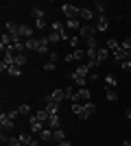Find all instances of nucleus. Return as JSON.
I'll use <instances>...</instances> for the list:
<instances>
[{
	"label": "nucleus",
	"instance_id": "nucleus-1",
	"mask_svg": "<svg viewBox=\"0 0 131 146\" xmlns=\"http://www.w3.org/2000/svg\"><path fill=\"white\" fill-rule=\"evenodd\" d=\"M96 33H98V29H96L94 24H83L81 31H79L81 39H85V42H90V39H96Z\"/></svg>",
	"mask_w": 131,
	"mask_h": 146
},
{
	"label": "nucleus",
	"instance_id": "nucleus-2",
	"mask_svg": "<svg viewBox=\"0 0 131 146\" xmlns=\"http://www.w3.org/2000/svg\"><path fill=\"white\" fill-rule=\"evenodd\" d=\"M61 11H63V15L68 20H79V15H81V7H74V5H61Z\"/></svg>",
	"mask_w": 131,
	"mask_h": 146
},
{
	"label": "nucleus",
	"instance_id": "nucleus-3",
	"mask_svg": "<svg viewBox=\"0 0 131 146\" xmlns=\"http://www.w3.org/2000/svg\"><path fill=\"white\" fill-rule=\"evenodd\" d=\"M29 124H31V131H29V133H33V135H37V133H42L44 129H48V127H46V124H44L42 120H37V116H31Z\"/></svg>",
	"mask_w": 131,
	"mask_h": 146
},
{
	"label": "nucleus",
	"instance_id": "nucleus-4",
	"mask_svg": "<svg viewBox=\"0 0 131 146\" xmlns=\"http://www.w3.org/2000/svg\"><path fill=\"white\" fill-rule=\"evenodd\" d=\"M0 124H2V131H7V133H9V131H11V129H15V120H13L11 116H9V113H2V116H0Z\"/></svg>",
	"mask_w": 131,
	"mask_h": 146
},
{
	"label": "nucleus",
	"instance_id": "nucleus-5",
	"mask_svg": "<svg viewBox=\"0 0 131 146\" xmlns=\"http://www.w3.org/2000/svg\"><path fill=\"white\" fill-rule=\"evenodd\" d=\"M44 109L48 111L50 116H57V111H59V103H55V100H50V96L44 98Z\"/></svg>",
	"mask_w": 131,
	"mask_h": 146
},
{
	"label": "nucleus",
	"instance_id": "nucleus-6",
	"mask_svg": "<svg viewBox=\"0 0 131 146\" xmlns=\"http://www.w3.org/2000/svg\"><path fill=\"white\" fill-rule=\"evenodd\" d=\"M94 109H96V107H94V103H85V105L81 107V111H79V118H81V120H87V118L94 113Z\"/></svg>",
	"mask_w": 131,
	"mask_h": 146
},
{
	"label": "nucleus",
	"instance_id": "nucleus-7",
	"mask_svg": "<svg viewBox=\"0 0 131 146\" xmlns=\"http://www.w3.org/2000/svg\"><path fill=\"white\" fill-rule=\"evenodd\" d=\"M33 31H35V26L20 24V37H24V42H26V39H31V37H33Z\"/></svg>",
	"mask_w": 131,
	"mask_h": 146
},
{
	"label": "nucleus",
	"instance_id": "nucleus-8",
	"mask_svg": "<svg viewBox=\"0 0 131 146\" xmlns=\"http://www.w3.org/2000/svg\"><path fill=\"white\" fill-rule=\"evenodd\" d=\"M114 61H116V63H118V66H122V63H125V61H129V59H127V50L122 48V46H120V48L116 50V52H114Z\"/></svg>",
	"mask_w": 131,
	"mask_h": 146
},
{
	"label": "nucleus",
	"instance_id": "nucleus-9",
	"mask_svg": "<svg viewBox=\"0 0 131 146\" xmlns=\"http://www.w3.org/2000/svg\"><path fill=\"white\" fill-rule=\"evenodd\" d=\"M37 52L39 55H46V52L50 55V42L46 37H44V39H37Z\"/></svg>",
	"mask_w": 131,
	"mask_h": 146
},
{
	"label": "nucleus",
	"instance_id": "nucleus-10",
	"mask_svg": "<svg viewBox=\"0 0 131 146\" xmlns=\"http://www.w3.org/2000/svg\"><path fill=\"white\" fill-rule=\"evenodd\" d=\"M94 15H96V13H94L92 9H85V7H81V15H79V20H81V22H92Z\"/></svg>",
	"mask_w": 131,
	"mask_h": 146
},
{
	"label": "nucleus",
	"instance_id": "nucleus-11",
	"mask_svg": "<svg viewBox=\"0 0 131 146\" xmlns=\"http://www.w3.org/2000/svg\"><path fill=\"white\" fill-rule=\"evenodd\" d=\"M63 94H66V100H70V103H79V92H74V87H66Z\"/></svg>",
	"mask_w": 131,
	"mask_h": 146
},
{
	"label": "nucleus",
	"instance_id": "nucleus-12",
	"mask_svg": "<svg viewBox=\"0 0 131 146\" xmlns=\"http://www.w3.org/2000/svg\"><path fill=\"white\" fill-rule=\"evenodd\" d=\"M79 103H92V94H90V90H87V87H81V90H79Z\"/></svg>",
	"mask_w": 131,
	"mask_h": 146
},
{
	"label": "nucleus",
	"instance_id": "nucleus-13",
	"mask_svg": "<svg viewBox=\"0 0 131 146\" xmlns=\"http://www.w3.org/2000/svg\"><path fill=\"white\" fill-rule=\"evenodd\" d=\"M48 96H50V100H55V103H59V105L66 100V94H63V90H55L53 94H48Z\"/></svg>",
	"mask_w": 131,
	"mask_h": 146
},
{
	"label": "nucleus",
	"instance_id": "nucleus-14",
	"mask_svg": "<svg viewBox=\"0 0 131 146\" xmlns=\"http://www.w3.org/2000/svg\"><path fill=\"white\" fill-rule=\"evenodd\" d=\"M26 61H29V57H26L24 52H18V55H15V59H13V66L24 68V66H26Z\"/></svg>",
	"mask_w": 131,
	"mask_h": 146
},
{
	"label": "nucleus",
	"instance_id": "nucleus-15",
	"mask_svg": "<svg viewBox=\"0 0 131 146\" xmlns=\"http://www.w3.org/2000/svg\"><path fill=\"white\" fill-rule=\"evenodd\" d=\"M46 124H48V129H53V131H57V129H61V120H59V116H50Z\"/></svg>",
	"mask_w": 131,
	"mask_h": 146
},
{
	"label": "nucleus",
	"instance_id": "nucleus-16",
	"mask_svg": "<svg viewBox=\"0 0 131 146\" xmlns=\"http://www.w3.org/2000/svg\"><path fill=\"white\" fill-rule=\"evenodd\" d=\"M39 140H42V142H50V140H55V131H53V129H44L42 133H39Z\"/></svg>",
	"mask_w": 131,
	"mask_h": 146
},
{
	"label": "nucleus",
	"instance_id": "nucleus-17",
	"mask_svg": "<svg viewBox=\"0 0 131 146\" xmlns=\"http://www.w3.org/2000/svg\"><path fill=\"white\" fill-rule=\"evenodd\" d=\"M72 79H74V83L76 85H79V90H81V87H87V76H83V74H72Z\"/></svg>",
	"mask_w": 131,
	"mask_h": 146
},
{
	"label": "nucleus",
	"instance_id": "nucleus-18",
	"mask_svg": "<svg viewBox=\"0 0 131 146\" xmlns=\"http://www.w3.org/2000/svg\"><path fill=\"white\" fill-rule=\"evenodd\" d=\"M107 26H109L107 15H98V20H96V29H98V31H107Z\"/></svg>",
	"mask_w": 131,
	"mask_h": 146
},
{
	"label": "nucleus",
	"instance_id": "nucleus-19",
	"mask_svg": "<svg viewBox=\"0 0 131 146\" xmlns=\"http://www.w3.org/2000/svg\"><path fill=\"white\" fill-rule=\"evenodd\" d=\"M116 85H118L116 76H114V74H107V76H105V90H114Z\"/></svg>",
	"mask_w": 131,
	"mask_h": 146
},
{
	"label": "nucleus",
	"instance_id": "nucleus-20",
	"mask_svg": "<svg viewBox=\"0 0 131 146\" xmlns=\"http://www.w3.org/2000/svg\"><path fill=\"white\" fill-rule=\"evenodd\" d=\"M18 137H20V142H22V146H29L33 140H35V137H33V133H20Z\"/></svg>",
	"mask_w": 131,
	"mask_h": 146
},
{
	"label": "nucleus",
	"instance_id": "nucleus-21",
	"mask_svg": "<svg viewBox=\"0 0 131 146\" xmlns=\"http://www.w3.org/2000/svg\"><path fill=\"white\" fill-rule=\"evenodd\" d=\"M31 18L37 22V20H44V9H37V7H33L31 9Z\"/></svg>",
	"mask_w": 131,
	"mask_h": 146
},
{
	"label": "nucleus",
	"instance_id": "nucleus-22",
	"mask_svg": "<svg viewBox=\"0 0 131 146\" xmlns=\"http://www.w3.org/2000/svg\"><path fill=\"white\" fill-rule=\"evenodd\" d=\"M105 2H100V0H96V2H94V11L98 13V15H105Z\"/></svg>",
	"mask_w": 131,
	"mask_h": 146
},
{
	"label": "nucleus",
	"instance_id": "nucleus-23",
	"mask_svg": "<svg viewBox=\"0 0 131 146\" xmlns=\"http://www.w3.org/2000/svg\"><path fill=\"white\" fill-rule=\"evenodd\" d=\"M24 46H26V50H35V52H37V39H35V37L26 39V42H24Z\"/></svg>",
	"mask_w": 131,
	"mask_h": 146
},
{
	"label": "nucleus",
	"instance_id": "nucleus-24",
	"mask_svg": "<svg viewBox=\"0 0 131 146\" xmlns=\"http://www.w3.org/2000/svg\"><path fill=\"white\" fill-rule=\"evenodd\" d=\"M46 39H48L50 44H57V42H61V35H59V33H55V31H50Z\"/></svg>",
	"mask_w": 131,
	"mask_h": 146
},
{
	"label": "nucleus",
	"instance_id": "nucleus-25",
	"mask_svg": "<svg viewBox=\"0 0 131 146\" xmlns=\"http://www.w3.org/2000/svg\"><path fill=\"white\" fill-rule=\"evenodd\" d=\"M68 44H70V46H72L74 50H76V48H79V44H81V35H79V33H76V35H72Z\"/></svg>",
	"mask_w": 131,
	"mask_h": 146
},
{
	"label": "nucleus",
	"instance_id": "nucleus-26",
	"mask_svg": "<svg viewBox=\"0 0 131 146\" xmlns=\"http://www.w3.org/2000/svg\"><path fill=\"white\" fill-rule=\"evenodd\" d=\"M118 48H120V42H116V39H107V50H112V52H116Z\"/></svg>",
	"mask_w": 131,
	"mask_h": 146
},
{
	"label": "nucleus",
	"instance_id": "nucleus-27",
	"mask_svg": "<svg viewBox=\"0 0 131 146\" xmlns=\"http://www.w3.org/2000/svg\"><path fill=\"white\" fill-rule=\"evenodd\" d=\"M90 70H92V68L87 66V63H83V66L76 68V74H83V76H87V74H90ZM87 79H90V76H87Z\"/></svg>",
	"mask_w": 131,
	"mask_h": 146
},
{
	"label": "nucleus",
	"instance_id": "nucleus-28",
	"mask_svg": "<svg viewBox=\"0 0 131 146\" xmlns=\"http://www.w3.org/2000/svg\"><path fill=\"white\" fill-rule=\"evenodd\" d=\"M20 72H22V68H18V66H9L7 68V74H11V76H20Z\"/></svg>",
	"mask_w": 131,
	"mask_h": 146
},
{
	"label": "nucleus",
	"instance_id": "nucleus-29",
	"mask_svg": "<svg viewBox=\"0 0 131 146\" xmlns=\"http://www.w3.org/2000/svg\"><path fill=\"white\" fill-rule=\"evenodd\" d=\"M107 100H109V103H118V94H116V90H107Z\"/></svg>",
	"mask_w": 131,
	"mask_h": 146
},
{
	"label": "nucleus",
	"instance_id": "nucleus-30",
	"mask_svg": "<svg viewBox=\"0 0 131 146\" xmlns=\"http://www.w3.org/2000/svg\"><path fill=\"white\" fill-rule=\"evenodd\" d=\"M107 57H109V50H107V48H98V61H100V63H103Z\"/></svg>",
	"mask_w": 131,
	"mask_h": 146
},
{
	"label": "nucleus",
	"instance_id": "nucleus-31",
	"mask_svg": "<svg viewBox=\"0 0 131 146\" xmlns=\"http://www.w3.org/2000/svg\"><path fill=\"white\" fill-rule=\"evenodd\" d=\"M55 140H57V142L66 140V131H63V129H57V131H55Z\"/></svg>",
	"mask_w": 131,
	"mask_h": 146
},
{
	"label": "nucleus",
	"instance_id": "nucleus-32",
	"mask_svg": "<svg viewBox=\"0 0 131 146\" xmlns=\"http://www.w3.org/2000/svg\"><path fill=\"white\" fill-rule=\"evenodd\" d=\"M72 57H74V61H76V59H83V57H85V50H81V48H76L74 52H72Z\"/></svg>",
	"mask_w": 131,
	"mask_h": 146
},
{
	"label": "nucleus",
	"instance_id": "nucleus-33",
	"mask_svg": "<svg viewBox=\"0 0 131 146\" xmlns=\"http://www.w3.org/2000/svg\"><path fill=\"white\" fill-rule=\"evenodd\" d=\"M7 146H22V142H20V137H9Z\"/></svg>",
	"mask_w": 131,
	"mask_h": 146
},
{
	"label": "nucleus",
	"instance_id": "nucleus-34",
	"mask_svg": "<svg viewBox=\"0 0 131 146\" xmlns=\"http://www.w3.org/2000/svg\"><path fill=\"white\" fill-rule=\"evenodd\" d=\"M18 111L22 113V116H26V113L31 111V107H29V105H20V107H18Z\"/></svg>",
	"mask_w": 131,
	"mask_h": 146
},
{
	"label": "nucleus",
	"instance_id": "nucleus-35",
	"mask_svg": "<svg viewBox=\"0 0 131 146\" xmlns=\"http://www.w3.org/2000/svg\"><path fill=\"white\" fill-rule=\"evenodd\" d=\"M53 70H55V63L46 61V63H44V72H53Z\"/></svg>",
	"mask_w": 131,
	"mask_h": 146
},
{
	"label": "nucleus",
	"instance_id": "nucleus-36",
	"mask_svg": "<svg viewBox=\"0 0 131 146\" xmlns=\"http://www.w3.org/2000/svg\"><path fill=\"white\" fill-rule=\"evenodd\" d=\"M81 107H83L81 103H72V111H74L76 116H79V111H81Z\"/></svg>",
	"mask_w": 131,
	"mask_h": 146
},
{
	"label": "nucleus",
	"instance_id": "nucleus-37",
	"mask_svg": "<svg viewBox=\"0 0 131 146\" xmlns=\"http://www.w3.org/2000/svg\"><path fill=\"white\" fill-rule=\"evenodd\" d=\"M57 59H59L57 52H50V55H48V61H50V63H55V66H57Z\"/></svg>",
	"mask_w": 131,
	"mask_h": 146
},
{
	"label": "nucleus",
	"instance_id": "nucleus-38",
	"mask_svg": "<svg viewBox=\"0 0 131 146\" xmlns=\"http://www.w3.org/2000/svg\"><path fill=\"white\" fill-rule=\"evenodd\" d=\"M33 26H35V29H44V26H46V20H37Z\"/></svg>",
	"mask_w": 131,
	"mask_h": 146
},
{
	"label": "nucleus",
	"instance_id": "nucleus-39",
	"mask_svg": "<svg viewBox=\"0 0 131 146\" xmlns=\"http://www.w3.org/2000/svg\"><path fill=\"white\" fill-rule=\"evenodd\" d=\"M122 70H125V72H131V61H125V63H122Z\"/></svg>",
	"mask_w": 131,
	"mask_h": 146
},
{
	"label": "nucleus",
	"instance_id": "nucleus-40",
	"mask_svg": "<svg viewBox=\"0 0 131 146\" xmlns=\"http://www.w3.org/2000/svg\"><path fill=\"white\" fill-rule=\"evenodd\" d=\"M59 146H70V142H68V137H66V140H61V142H59Z\"/></svg>",
	"mask_w": 131,
	"mask_h": 146
},
{
	"label": "nucleus",
	"instance_id": "nucleus-41",
	"mask_svg": "<svg viewBox=\"0 0 131 146\" xmlns=\"http://www.w3.org/2000/svg\"><path fill=\"white\" fill-rule=\"evenodd\" d=\"M122 146H131V140H125V142H122Z\"/></svg>",
	"mask_w": 131,
	"mask_h": 146
},
{
	"label": "nucleus",
	"instance_id": "nucleus-42",
	"mask_svg": "<svg viewBox=\"0 0 131 146\" xmlns=\"http://www.w3.org/2000/svg\"><path fill=\"white\" fill-rule=\"evenodd\" d=\"M29 146H31V144H29Z\"/></svg>",
	"mask_w": 131,
	"mask_h": 146
}]
</instances>
